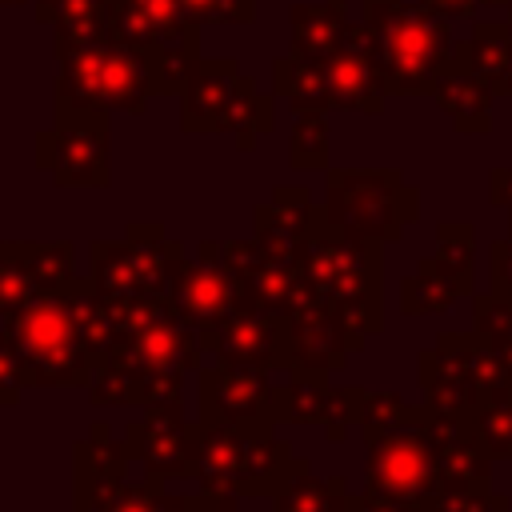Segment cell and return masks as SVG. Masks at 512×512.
Here are the masks:
<instances>
[{
    "label": "cell",
    "mask_w": 512,
    "mask_h": 512,
    "mask_svg": "<svg viewBox=\"0 0 512 512\" xmlns=\"http://www.w3.org/2000/svg\"><path fill=\"white\" fill-rule=\"evenodd\" d=\"M436 104H440V112L452 120V128L456 132H464V136H484V132H492V100L500 96L488 80H480L476 72H468V68H448L444 76H440V84H436Z\"/></svg>",
    "instance_id": "obj_19"
},
{
    "label": "cell",
    "mask_w": 512,
    "mask_h": 512,
    "mask_svg": "<svg viewBox=\"0 0 512 512\" xmlns=\"http://www.w3.org/2000/svg\"><path fill=\"white\" fill-rule=\"evenodd\" d=\"M148 64H152V92L156 96H180L188 88V80L200 68V24H188L184 32L144 48Z\"/></svg>",
    "instance_id": "obj_24"
},
{
    "label": "cell",
    "mask_w": 512,
    "mask_h": 512,
    "mask_svg": "<svg viewBox=\"0 0 512 512\" xmlns=\"http://www.w3.org/2000/svg\"><path fill=\"white\" fill-rule=\"evenodd\" d=\"M236 56H204L188 88L180 92V128L184 132H224V116L232 104V92L240 84Z\"/></svg>",
    "instance_id": "obj_16"
},
{
    "label": "cell",
    "mask_w": 512,
    "mask_h": 512,
    "mask_svg": "<svg viewBox=\"0 0 512 512\" xmlns=\"http://www.w3.org/2000/svg\"><path fill=\"white\" fill-rule=\"evenodd\" d=\"M28 388V372H24V356L16 348V340L8 332H0V400L12 408L20 400V392Z\"/></svg>",
    "instance_id": "obj_48"
},
{
    "label": "cell",
    "mask_w": 512,
    "mask_h": 512,
    "mask_svg": "<svg viewBox=\"0 0 512 512\" xmlns=\"http://www.w3.org/2000/svg\"><path fill=\"white\" fill-rule=\"evenodd\" d=\"M164 476H148L144 472V480H136V484H128L124 492H120V500L108 508V512H160V504H164Z\"/></svg>",
    "instance_id": "obj_50"
},
{
    "label": "cell",
    "mask_w": 512,
    "mask_h": 512,
    "mask_svg": "<svg viewBox=\"0 0 512 512\" xmlns=\"http://www.w3.org/2000/svg\"><path fill=\"white\" fill-rule=\"evenodd\" d=\"M56 4H60V0H32V12H36V20H40V24H52V12H56Z\"/></svg>",
    "instance_id": "obj_56"
},
{
    "label": "cell",
    "mask_w": 512,
    "mask_h": 512,
    "mask_svg": "<svg viewBox=\"0 0 512 512\" xmlns=\"http://www.w3.org/2000/svg\"><path fill=\"white\" fill-rule=\"evenodd\" d=\"M60 300L72 308L92 360H100L112 348V308H108V296L92 284V276H76L72 284L60 288Z\"/></svg>",
    "instance_id": "obj_31"
},
{
    "label": "cell",
    "mask_w": 512,
    "mask_h": 512,
    "mask_svg": "<svg viewBox=\"0 0 512 512\" xmlns=\"http://www.w3.org/2000/svg\"><path fill=\"white\" fill-rule=\"evenodd\" d=\"M124 448L132 460L144 464L148 476H188L192 464V420L184 408H144L124 428Z\"/></svg>",
    "instance_id": "obj_14"
},
{
    "label": "cell",
    "mask_w": 512,
    "mask_h": 512,
    "mask_svg": "<svg viewBox=\"0 0 512 512\" xmlns=\"http://www.w3.org/2000/svg\"><path fill=\"white\" fill-rule=\"evenodd\" d=\"M488 204L492 208H512V168H492L488 172Z\"/></svg>",
    "instance_id": "obj_54"
},
{
    "label": "cell",
    "mask_w": 512,
    "mask_h": 512,
    "mask_svg": "<svg viewBox=\"0 0 512 512\" xmlns=\"http://www.w3.org/2000/svg\"><path fill=\"white\" fill-rule=\"evenodd\" d=\"M472 328L488 340L512 344V292L504 288H484L472 296Z\"/></svg>",
    "instance_id": "obj_43"
},
{
    "label": "cell",
    "mask_w": 512,
    "mask_h": 512,
    "mask_svg": "<svg viewBox=\"0 0 512 512\" xmlns=\"http://www.w3.org/2000/svg\"><path fill=\"white\" fill-rule=\"evenodd\" d=\"M124 488V476H72V512H108Z\"/></svg>",
    "instance_id": "obj_45"
},
{
    "label": "cell",
    "mask_w": 512,
    "mask_h": 512,
    "mask_svg": "<svg viewBox=\"0 0 512 512\" xmlns=\"http://www.w3.org/2000/svg\"><path fill=\"white\" fill-rule=\"evenodd\" d=\"M0 332H8L24 356L28 388H88L96 360L84 344V332L60 292L40 296L16 316H0Z\"/></svg>",
    "instance_id": "obj_4"
},
{
    "label": "cell",
    "mask_w": 512,
    "mask_h": 512,
    "mask_svg": "<svg viewBox=\"0 0 512 512\" xmlns=\"http://www.w3.org/2000/svg\"><path fill=\"white\" fill-rule=\"evenodd\" d=\"M420 4L436 8V12L448 16V20H464V16H476L480 8H488V0H420Z\"/></svg>",
    "instance_id": "obj_55"
},
{
    "label": "cell",
    "mask_w": 512,
    "mask_h": 512,
    "mask_svg": "<svg viewBox=\"0 0 512 512\" xmlns=\"http://www.w3.org/2000/svg\"><path fill=\"white\" fill-rule=\"evenodd\" d=\"M128 244H132V256H136V272H140V292H152V296H172V284L180 276V264L188 260L184 244L172 240L164 232V224L156 220H136L128 224Z\"/></svg>",
    "instance_id": "obj_18"
},
{
    "label": "cell",
    "mask_w": 512,
    "mask_h": 512,
    "mask_svg": "<svg viewBox=\"0 0 512 512\" xmlns=\"http://www.w3.org/2000/svg\"><path fill=\"white\" fill-rule=\"evenodd\" d=\"M248 432L224 420H192V464L188 480L204 492H236L240 460H244Z\"/></svg>",
    "instance_id": "obj_15"
},
{
    "label": "cell",
    "mask_w": 512,
    "mask_h": 512,
    "mask_svg": "<svg viewBox=\"0 0 512 512\" xmlns=\"http://www.w3.org/2000/svg\"><path fill=\"white\" fill-rule=\"evenodd\" d=\"M372 48H376V36L364 20H348L344 28V44L324 60V72H328V88H332V104L344 108V112H364V116H376L384 108V84H380V72L372 64Z\"/></svg>",
    "instance_id": "obj_12"
},
{
    "label": "cell",
    "mask_w": 512,
    "mask_h": 512,
    "mask_svg": "<svg viewBox=\"0 0 512 512\" xmlns=\"http://www.w3.org/2000/svg\"><path fill=\"white\" fill-rule=\"evenodd\" d=\"M88 396L96 408H140L144 404V372L104 356V360H96Z\"/></svg>",
    "instance_id": "obj_39"
},
{
    "label": "cell",
    "mask_w": 512,
    "mask_h": 512,
    "mask_svg": "<svg viewBox=\"0 0 512 512\" xmlns=\"http://www.w3.org/2000/svg\"><path fill=\"white\" fill-rule=\"evenodd\" d=\"M112 8H116V0H60L52 12L56 56L112 36Z\"/></svg>",
    "instance_id": "obj_26"
},
{
    "label": "cell",
    "mask_w": 512,
    "mask_h": 512,
    "mask_svg": "<svg viewBox=\"0 0 512 512\" xmlns=\"http://www.w3.org/2000/svg\"><path fill=\"white\" fill-rule=\"evenodd\" d=\"M364 400H368V388H360V384H344V388H336L332 384V392H328V404H324V436L332 440V444H340L348 432H352V424H360V416H364Z\"/></svg>",
    "instance_id": "obj_44"
},
{
    "label": "cell",
    "mask_w": 512,
    "mask_h": 512,
    "mask_svg": "<svg viewBox=\"0 0 512 512\" xmlns=\"http://www.w3.org/2000/svg\"><path fill=\"white\" fill-rule=\"evenodd\" d=\"M272 128H276L272 96L256 92V84L248 76H240V84L232 92V104H228V116H224V132H232L236 148L248 152V148H256V136H264Z\"/></svg>",
    "instance_id": "obj_35"
},
{
    "label": "cell",
    "mask_w": 512,
    "mask_h": 512,
    "mask_svg": "<svg viewBox=\"0 0 512 512\" xmlns=\"http://www.w3.org/2000/svg\"><path fill=\"white\" fill-rule=\"evenodd\" d=\"M348 20H352V16H344V0L292 4V12H288V52L324 64V60L344 44Z\"/></svg>",
    "instance_id": "obj_21"
},
{
    "label": "cell",
    "mask_w": 512,
    "mask_h": 512,
    "mask_svg": "<svg viewBox=\"0 0 512 512\" xmlns=\"http://www.w3.org/2000/svg\"><path fill=\"white\" fill-rule=\"evenodd\" d=\"M184 12L196 24H248L256 16V0H184Z\"/></svg>",
    "instance_id": "obj_47"
},
{
    "label": "cell",
    "mask_w": 512,
    "mask_h": 512,
    "mask_svg": "<svg viewBox=\"0 0 512 512\" xmlns=\"http://www.w3.org/2000/svg\"><path fill=\"white\" fill-rule=\"evenodd\" d=\"M104 356L148 376V372H200L208 352H204L200 328H192L180 312H172V316L148 324L140 336H132L124 344H112Z\"/></svg>",
    "instance_id": "obj_11"
},
{
    "label": "cell",
    "mask_w": 512,
    "mask_h": 512,
    "mask_svg": "<svg viewBox=\"0 0 512 512\" xmlns=\"http://www.w3.org/2000/svg\"><path fill=\"white\" fill-rule=\"evenodd\" d=\"M288 164L296 172H328V112H296Z\"/></svg>",
    "instance_id": "obj_40"
},
{
    "label": "cell",
    "mask_w": 512,
    "mask_h": 512,
    "mask_svg": "<svg viewBox=\"0 0 512 512\" xmlns=\"http://www.w3.org/2000/svg\"><path fill=\"white\" fill-rule=\"evenodd\" d=\"M512 64V32L508 20H480L468 40H456L452 68H468L480 80H488L496 92L504 84V72Z\"/></svg>",
    "instance_id": "obj_23"
},
{
    "label": "cell",
    "mask_w": 512,
    "mask_h": 512,
    "mask_svg": "<svg viewBox=\"0 0 512 512\" xmlns=\"http://www.w3.org/2000/svg\"><path fill=\"white\" fill-rule=\"evenodd\" d=\"M348 512H420V508H416V504H408V500H396V496H384V492L360 488V492H352Z\"/></svg>",
    "instance_id": "obj_53"
},
{
    "label": "cell",
    "mask_w": 512,
    "mask_h": 512,
    "mask_svg": "<svg viewBox=\"0 0 512 512\" xmlns=\"http://www.w3.org/2000/svg\"><path fill=\"white\" fill-rule=\"evenodd\" d=\"M276 384L268 380V368L248 364H212L196 372V416L200 420H224L244 432L276 428L272 408Z\"/></svg>",
    "instance_id": "obj_7"
},
{
    "label": "cell",
    "mask_w": 512,
    "mask_h": 512,
    "mask_svg": "<svg viewBox=\"0 0 512 512\" xmlns=\"http://www.w3.org/2000/svg\"><path fill=\"white\" fill-rule=\"evenodd\" d=\"M488 8H504V12H508V8H512V0H488Z\"/></svg>",
    "instance_id": "obj_57"
},
{
    "label": "cell",
    "mask_w": 512,
    "mask_h": 512,
    "mask_svg": "<svg viewBox=\"0 0 512 512\" xmlns=\"http://www.w3.org/2000/svg\"><path fill=\"white\" fill-rule=\"evenodd\" d=\"M272 92L280 100H288L292 112H332L336 108L324 64L296 56V52L272 60Z\"/></svg>",
    "instance_id": "obj_22"
},
{
    "label": "cell",
    "mask_w": 512,
    "mask_h": 512,
    "mask_svg": "<svg viewBox=\"0 0 512 512\" xmlns=\"http://www.w3.org/2000/svg\"><path fill=\"white\" fill-rule=\"evenodd\" d=\"M364 488L408 500L424 512V504L440 492V468H436V448L428 432L404 428L372 440L364 460Z\"/></svg>",
    "instance_id": "obj_6"
},
{
    "label": "cell",
    "mask_w": 512,
    "mask_h": 512,
    "mask_svg": "<svg viewBox=\"0 0 512 512\" xmlns=\"http://www.w3.org/2000/svg\"><path fill=\"white\" fill-rule=\"evenodd\" d=\"M300 468H308V460L296 456L292 444L284 436H276V428H256V432H248V444H244V460H240V476H236V496L276 500Z\"/></svg>",
    "instance_id": "obj_17"
},
{
    "label": "cell",
    "mask_w": 512,
    "mask_h": 512,
    "mask_svg": "<svg viewBox=\"0 0 512 512\" xmlns=\"http://www.w3.org/2000/svg\"><path fill=\"white\" fill-rule=\"evenodd\" d=\"M504 20H508V32H512V8H508V16H504Z\"/></svg>",
    "instance_id": "obj_59"
},
{
    "label": "cell",
    "mask_w": 512,
    "mask_h": 512,
    "mask_svg": "<svg viewBox=\"0 0 512 512\" xmlns=\"http://www.w3.org/2000/svg\"><path fill=\"white\" fill-rule=\"evenodd\" d=\"M4 4H8V8H12V4H32V0H4Z\"/></svg>",
    "instance_id": "obj_58"
},
{
    "label": "cell",
    "mask_w": 512,
    "mask_h": 512,
    "mask_svg": "<svg viewBox=\"0 0 512 512\" xmlns=\"http://www.w3.org/2000/svg\"><path fill=\"white\" fill-rule=\"evenodd\" d=\"M488 280L492 288L512 292V236L488 244Z\"/></svg>",
    "instance_id": "obj_52"
},
{
    "label": "cell",
    "mask_w": 512,
    "mask_h": 512,
    "mask_svg": "<svg viewBox=\"0 0 512 512\" xmlns=\"http://www.w3.org/2000/svg\"><path fill=\"white\" fill-rule=\"evenodd\" d=\"M368 340L352 332V324L340 316V308L316 300L312 308L288 316V352L292 368L308 372H340L348 364V352H360Z\"/></svg>",
    "instance_id": "obj_13"
},
{
    "label": "cell",
    "mask_w": 512,
    "mask_h": 512,
    "mask_svg": "<svg viewBox=\"0 0 512 512\" xmlns=\"http://www.w3.org/2000/svg\"><path fill=\"white\" fill-rule=\"evenodd\" d=\"M460 284L440 268L436 256H424L412 276L400 280V312L404 316H444L460 300Z\"/></svg>",
    "instance_id": "obj_27"
},
{
    "label": "cell",
    "mask_w": 512,
    "mask_h": 512,
    "mask_svg": "<svg viewBox=\"0 0 512 512\" xmlns=\"http://www.w3.org/2000/svg\"><path fill=\"white\" fill-rule=\"evenodd\" d=\"M56 76V112H128L140 116L152 92V64L140 44L104 36L96 44L72 48Z\"/></svg>",
    "instance_id": "obj_2"
},
{
    "label": "cell",
    "mask_w": 512,
    "mask_h": 512,
    "mask_svg": "<svg viewBox=\"0 0 512 512\" xmlns=\"http://www.w3.org/2000/svg\"><path fill=\"white\" fill-rule=\"evenodd\" d=\"M432 420L428 404H408L400 392H368L364 400V416H360V432L364 440H380L388 432H404V428H424Z\"/></svg>",
    "instance_id": "obj_38"
},
{
    "label": "cell",
    "mask_w": 512,
    "mask_h": 512,
    "mask_svg": "<svg viewBox=\"0 0 512 512\" xmlns=\"http://www.w3.org/2000/svg\"><path fill=\"white\" fill-rule=\"evenodd\" d=\"M328 372H308V368H288V384H276L272 408L280 424H324V404H328Z\"/></svg>",
    "instance_id": "obj_30"
},
{
    "label": "cell",
    "mask_w": 512,
    "mask_h": 512,
    "mask_svg": "<svg viewBox=\"0 0 512 512\" xmlns=\"http://www.w3.org/2000/svg\"><path fill=\"white\" fill-rule=\"evenodd\" d=\"M320 204L332 232L396 244L420 216V188H412L400 168H328Z\"/></svg>",
    "instance_id": "obj_3"
},
{
    "label": "cell",
    "mask_w": 512,
    "mask_h": 512,
    "mask_svg": "<svg viewBox=\"0 0 512 512\" xmlns=\"http://www.w3.org/2000/svg\"><path fill=\"white\" fill-rule=\"evenodd\" d=\"M220 260H224L236 276H244V280H252V276L264 268V252H260L256 236H252V240H220Z\"/></svg>",
    "instance_id": "obj_51"
},
{
    "label": "cell",
    "mask_w": 512,
    "mask_h": 512,
    "mask_svg": "<svg viewBox=\"0 0 512 512\" xmlns=\"http://www.w3.org/2000/svg\"><path fill=\"white\" fill-rule=\"evenodd\" d=\"M0 252H12L36 276V284L48 296L76 280V248H72V240H4Z\"/></svg>",
    "instance_id": "obj_29"
},
{
    "label": "cell",
    "mask_w": 512,
    "mask_h": 512,
    "mask_svg": "<svg viewBox=\"0 0 512 512\" xmlns=\"http://www.w3.org/2000/svg\"><path fill=\"white\" fill-rule=\"evenodd\" d=\"M40 296H48V292L36 284V276L12 252H0V316H16L28 304H36Z\"/></svg>",
    "instance_id": "obj_42"
},
{
    "label": "cell",
    "mask_w": 512,
    "mask_h": 512,
    "mask_svg": "<svg viewBox=\"0 0 512 512\" xmlns=\"http://www.w3.org/2000/svg\"><path fill=\"white\" fill-rule=\"evenodd\" d=\"M352 488L344 476H312V464L300 468L288 488L272 500V512H348Z\"/></svg>",
    "instance_id": "obj_32"
},
{
    "label": "cell",
    "mask_w": 512,
    "mask_h": 512,
    "mask_svg": "<svg viewBox=\"0 0 512 512\" xmlns=\"http://www.w3.org/2000/svg\"><path fill=\"white\" fill-rule=\"evenodd\" d=\"M460 424L492 460H512V388L484 396Z\"/></svg>",
    "instance_id": "obj_33"
},
{
    "label": "cell",
    "mask_w": 512,
    "mask_h": 512,
    "mask_svg": "<svg viewBox=\"0 0 512 512\" xmlns=\"http://www.w3.org/2000/svg\"><path fill=\"white\" fill-rule=\"evenodd\" d=\"M36 168L56 188H108V112H56V124L36 132Z\"/></svg>",
    "instance_id": "obj_5"
},
{
    "label": "cell",
    "mask_w": 512,
    "mask_h": 512,
    "mask_svg": "<svg viewBox=\"0 0 512 512\" xmlns=\"http://www.w3.org/2000/svg\"><path fill=\"white\" fill-rule=\"evenodd\" d=\"M184 376L188 372H148L144 376V408H184Z\"/></svg>",
    "instance_id": "obj_49"
},
{
    "label": "cell",
    "mask_w": 512,
    "mask_h": 512,
    "mask_svg": "<svg viewBox=\"0 0 512 512\" xmlns=\"http://www.w3.org/2000/svg\"><path fill=\"white\" fill-rule=\"evenodd\" d=\"M196 24L184 12V0H116L112 8V36L124 44L152 48L176 32Z\"/></svg>",
    "instance_id": "obj_20"
},
{
    "label": "cell",
    "mask_w": 512,
    "mask_h": 512,
    "mask_svg": "<svg viewBox=\"0 0 512 512\" xmlns=\"http://www.w3.org/2000/svg\"><path fill=\"white\" fill-rule=\"evenodd\" d=\"M248 280L236 276L224 260H208V256H188L180 264V276L172 284V304L176 312L192 324V328H212L220 320H228L240 304H248Z\"/></svg>",
    "instance_id": "obj_9"
},
{
    "label": "cell",
    "mask_w": 512,
    "mask_h": 512,
    "mask_svg": "<svg viewBox=\"0 0 512 512\" xmlns=\"http://www.w3.org/2000/svg\"><path fill=\"white\" fill-rule=\"evenodd\" d=\"M200 340H204V352L216 364H248V368H268V372H288L292 368L288 316L268 312L256 300L240 304L228 320L204 328Z\"/></svg>",
    "instance_id": "obj_8"
},
{
    "label": "cell",
    "mask_w": 512,
    "mask_h": 512,
    "mask_svg": "<svg viewBox=\"0 0 512 512\" xmlns=\"http://www.w3.org/2000/svg\"><path fill=\"white\" fill-rule=\"evenodd\" d=\"M508 512H512V508H508Z\"/></svg>",
    "instance_id": "obj_60"
},
{
    "label": "cell",
    "mask_w": 512,
    "mask_h": 512,
    "mask_svg": "<svg viewBox=\"0 0 512 512\" xmlns=\"http://www.w3.org/2000/svg\"><path fill=\"white\" fill-rule=\"evenodd\" d=\"M468 344H472V328L468 332H440L432 348L420 352L416 368H420V388H424V404L436 416H456L464 420L484 396L472 380V364H468Z\"/></svg>",
    "instance_id": "obj_10"
},
{
    "label": "cell",
    "mask_w": 512,
    "mask_h": 512,
    "mask_svg": "<svg viewBox=\"0 0 512 512\" xmlns=\"http://www.w3.org/2000/svg\"><path fill=\"white\" fill-rule=\"evenodd\" d=\"M468 364H472V380L480 388V396H496L512 388V348L500 340H488L472 328V344H468Z\"/></svg>",
    "instance_id": "obj_41"
},
{
    "label": "cell",
    "mask_w": 512,
    "mask_h": 512,
    "mask_svg": "<svg viewBox=\"0 0 512 512\" xmlns=\"http://www.w3.org/2000/svg\"><path fill=\"white\" fill-rule=\"evenodd\" d=\"M508 496L500 492H456V488H440L424 512H508Z\"/></svg>",
    "instance_id": "obj_46"
},
{
    "label": "cell",
    "mask_w": 512,
    "mask_h": 512,
    "mask_svg": "<svg viewBox=\"0 0 512 512\" xmlns=\"http://www.w3.org/2000/svg\"><path fill=\"white\" fill-rule=\"evenodd\" d=\"M248 292H252V300L260 308L280 312V316H296V312H304V308H312L320 300L300 264H268V260L248 280Z\"/></svg>",
    "instance_id": "obj_25"
},
{
    "label": "cell",
    "mask_w": 512,
    "mask_h": 512,
    "mask_svg": "<svg viewBox=\"0 0 512 512\" xmlns=\"http://www.w3.org/2000/svg\"><path fill=\"white\" fill-rule=\"evenodd\" d=\"M440 268L460 284L464 296H476V232L468 220H440L436 224V252Z\"/></svg>",
    "instance_id": "obj_37"
},
{
    "label": "cell",
    "mask_w": 512,
    "mask_h": 512,
    "mask_svg": "<svg viewBox=\"0 0 512 512\" xmlns=\"http://www.w3.org/2000/svg\"><path fill=\"white\" fill-rule=\"evenodd\" d=\"M88 276L104 296L140 292V272L128 236L124 240H92L88 244Z\"/></svg>",
    "instance_id": "obj_34"
},
{
    "label": "cell",
    "mask_w": 512,
    "mask_h": 512,
    "mask_svg": "<svg viewBox=\"0 0 512 512\" xmlns=\"http://www.w3.org/2000/svg\"><path fill=\"white\" fill-rule=\"evenodd\" d=\"M492 456L472 440V436H452L448 444H436V468H440V488L456 492H492Z\"/></svg>",
    "instance_id": "obj_28"
},
{
    "label": "cell",
    "mask_w": 512,
    "mask_h": 512,
    "mask_svg": "<svg viewBox=\"0 0 512 512\" xmlns=\"http://www.w3.org/2000/svg\"><path fill=\"white\" fill-rule=\"evenodd\" d=\"M360 20L372 28V64L388 96H432L452 68V20L420 0H360Z\"/></svg>",
    "instance_id": "obj_1"
},
{
    "label": "cell",
    "mask_w": 512,
    "mask_h": 512,
    "mask_svg": "<svg viewBox=\"0 0 512 512\" xmlns=\"http://www.w3.org/2000/svg\"><path fill=\"white\" fill-rule=\"evenodd\" d=\"M128 460L124 436L116 440L108 420H92L88 436L72 444V476H124Z\"/></svg>",
    "instance_id": "obj_36"
}]
</instances>
